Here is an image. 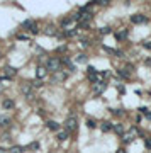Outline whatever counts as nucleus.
Masks as SVG:
<instances>
[{"instance_id":"obj_16","label":"nucleus","mask_w":151,"mask_h":153,"mask_svg":"<svg viewBox=\"0 0 151 153\" xmlns=\"http://www.w3.org/2000/svg\"><path fill=\"white\" fill-rule=\"evenodd\" d=\"M99 32H100V34H110V32H112V29H110L109 26H105V27L99 29Z\"/></svg>"},{"instance_id":"obj_30","label":"nucleus","mask_w":151,"mask_h":153,"mask_svg":"<svg viewBox=\"0 0 151 153\" xmlns=\"http://www.w3.org/2000/svg\"><path fill=\"white\" fill-rule=\"evenodd\" d=\"M17 38H19L21 41H27V39H29V38H27V36H26V34H19V36H17Z\"/></svg>"},{"instance_id":"obj_29","label":"nucleus","mask_w":151,"mask_h":153,"mask_svg":"<svg viewBox=\"0 0 151 153\" xmlns=\"http://www.w3.org/2000/svg\"><path fill=\"white\" fill-rule=\"evenodd\" d=\"M143 46H144L146 49H151V41H144V43H143Z\"/></svg>"},{"instance_id":"obj_33","label":"nucleus","mask_w":151,"mask_h":153,"mask_svg":"<svg viewBox=\"0 0 151 153\" xmlns=\"http://www.w3.org/2000/svg\"><path fill=\"white\" fill-rule=\"evenodd\" d=\"M117 89H119V92H121V94H124V92H126V89H124L122 85H119V87H117Z\"/></svg>"},{"instance_id":"obj_5","label":"nucleus","mask_w":151,"mask_h":153,"mask_svg":"<svg viewBox=\"0 0 151 153\" xmlns=\"http://www.w3.org/2000/svg\"><path fill=\"white\" fill-rule=\"evenodd\" d=\"M137 133V129H134V128H131L129 131L126 133L122 136V139H124V143H129V141H132V138H134V134Z\"/></svg>"},{"instance_id":"obj_22","label":"nucleus","mask_w":151,"mask_h":153,"mask_svg":"<svg viewBox=\"0 0 151 153\" xmlns=\"http://www.w3.org/2000/svg\"><path fill=\"white\" fill-rule=\"evenodd\" d=\"M87 126H88L90 129H93V128H95V126H97L95 119H88V121H87Z\"/></svg>"},{"instance_id":"obj_18","label":"nucleus","mask_w":151,"mask_h":153,"mask_svg":"<svg viewBox=\"0 0 151 153\" xmlns=\"http://www.w3.org/2000/svg\"><path fill=\"white\" fill-rule=\"evenodd\" d=\"M65 36H66V38H73V36H76V29H68V31H65Z\"/></svg>"},{"instance_id":"obj_3","label":"nucleus","mask_w":151,"mask_h":153,"mask_svg":"<svg viewBox=\"0 0 151 153\" xmlns=\"http://www.w3.org/2000/svg\"><path fill=\"white\" fill-rule=\"evenodd\" d=\"M105 87H107V84L104 82V80H100V82H97L95 85H93V94L95 95H100L104 90H105Z\"/></svg>"},{"instance_id":"obj_11","label":"nucleus","mask_w":151,"mask_h":153,"mask_svg":"<svg viewBox=\"0 0 151 153\" xmlns=\"http://www.w3.org/2000/svg\"><path fill=\"white\" fill-rule=\"evenodd\" d=\"M46 126H48V129H51V131H58V128H60V124L56 121H48Z\"/></svg>"},{"instance_id":"obj_10","label":"nucleus","mask_w":151,"mask_h":153,"mask_svg":"<svg viewBox=\"0 0 151 153\" xmlns=\"http://www.w3.org/2000/svg\"><path fill=\"white\" fill-rule=\"evenodd\" d=\"M44 75H46V68H42V66H37V68H36V76H37V80H41Z\"/></svg>"},{"instance_id":"obj_34","label":"nucleus","mask_w":151,"mask_h":153,"mask_svg":"<svg viewBox=\"0 0 151 153\" xmlns=\"http://www.w3.org/2000/svg\"><path fill=\"white\" fill-rule=\"evenodd\" d=\"M144 63H146V66H151V58H148V60H146Z\"/></svg>"},{"instance_id":"obj_19","label":"nucleus","mask_w":151,"mask_h":153,"mask_svg":"<svg viewBox=\"0 0 151 153\" xmlns=\"http://www.w3.org/2000/svg\"><path fill=\"white\" fill-rule=\"evenodd\" d=\"M114 131H116L117 134H122V133H124V128H122V124H114Z\"/></svg>"},{"instance_id":"obj_4","label":"nucleus","mask_w":151,"mask_h":153,"mask_svg":"<svg viewBox=\"0 0 151 153\" xmlns=\"http://www.w3.org/2000/svg\"><path fill=\"white\" fill-rule=\"evenodd\" d=\"M148 19H146V15L143 14H134L131 15V22H134V24H143V22H146Z\"/></svg>"},{"instance_id":"obj_13","label":"nucleus","mask_w":151,"mask_h":153,"mask_svg":"<svg viewBox=\"0 0 151 153\" xmlns=\"http://www.w3.org/2000/svg\"><path fill=\"white\" fill-rule=\"evenodd\" d=\"M4 109H14V100H10V99H5V100H4Z\"/></svg>"},{"instance_id":"obj_20","label":"nucleus","mask_w":151,"mask_h":153,"mask_svg":"<svg viewBox=\"0 0 151 153\" xmlns=\"http://www.w3.org/2000/svg\"><path fill=\"white\" fill-rule=\"evenodd\" d=\"M27 150H39V143H37V141H32V143L27 146Z\"/></svg>"},{"instance_id":"obj_27","label":"nucleus","mask_w":151,"mask_h":153,"mask_svg":"<svg viewBox=\"0 0 151 153\" xmlns=\"http://www.w3.org/2000/svg\"><path fill=\"white\" fill-rule=\"evenodd\" d=\"M71 21H73V17H66V19H63L61 24H63V26H68V24H70Z\"/></svg>"},{"instance_id":"obj_17","label":"nucleus","mask_w":151,"mask_h":153,"mask_svg":"<svg viewBox=\"0 0 151 153\" xmlns=\"http://www.w3.org/2000/svg\"><path fill=\"white\" fill-rule=\"evenodd\" d=\"M68 134H70V133H66V131L58 133V139H60V141H65V139L68 138Z\"/></svg>"},{"instance_id":"obj_14","label":"nucleus","mask_w":151,"mask_h":153,"mask_svg":"<svg viewBox=\"0 0 151 153\" xmlns=\"http://www.w3.org/2000/svg\"><path fill=\"white\" fill-rule=\"evenodd\" d=\"M9 123H10V118H9V116H0V128L7 126Z\"/></svg>"},{"instance_id":"obj_6","label":"nucleus","mask_w":151,"mask_h":153,"mask_svg":"<svg viewBox=\"0 0 151 153\" xmlns=\"http://www.w3.org/2000/svg\"><path fill=\"white\" fill-rule=\"evenodd\" d=\"M21 90H22V94H24V95H26L27 99L32 97V85H29V84H27V85H22Z\"/></svg>"},{"instance_id":"obj_35","label":"nucleus","mask_w":151,"mask_h":153,"mask_svg":"<svg viewBox=\"0 0 151 153\" xmlns=\"http://www.w3.org/2000/svg\"><path fill=\"white\" fill-rule=\"evenodd\" d=\"M117 153H126V150H122V148H121V150H117Z\"/></svg>"},{"instance_id":"obj_21","label":"nucleus","mask_w":151,"mask_h":153,"mask_svg":"<svg viewBox=\"0 0 151 153\" xmlns=\"http://www.w3.org/2000/svg\"><path fill=\"white\" fill-rule=\"evenodd\" d=\"M76 63H87V56H85V55H78V56H76Z\"/></svg>"},{"instance_id":"obj_9","label":"nucleus","mask_w":151,"mask_h":153,"mask_svg":"<svg viewBox=\"0 0 151 153\" xmlns=\"http://www.w3.org/2000/svg\"><path fill=\"white\" fill-rule=\"evenodd\" d=\"M65 78H66V73H63V71H56L55 75H53V80H56V82H61Z\"/></svg>"},{"instance_id":"obj_25","label":"nucleus","mask_w":151,"mask_h":153,"mask_svg":"<svg viewBox=\"0 0 151 153\" xmlns=\"http://www.w3.org/2000/svg\"><path fill=\"white\" fill-rule=\"evenodd\" d=\"M10 152H12V153H22V148H21V146H12V148H10Z\"/></svg>"},{"instance_id":"obj_26","label":"nucleus","mask_w":151,"mask_h":153,"mask_svg":"<svg viewBox=\"0 0 151 153\" xmlns=\"http://www.w3.org/2000/svg\"><path fill=\"white\" fill-rule=\"evenodd\" d=\"M144 146H146L148 150H151V138H146V139H144Z\"/></svg>"},{"instance_id":"obj_31","label":"nucleus","mask_w":151,"mask_h":153,"mask_svg":"<svg viewBox=\"0 0 151 153\" xmlns=\"http://www.w3.org/2000/svg\"><path fill=\"white\" fill-rule=\"evenodd\" d=\"M95 4H99V5H107V0H95Z\"/></svg>"},{"instance_id":"obj_28","label":"nucleus","mask_w":151,"mask_h":153,"mask_svg":"<svg viewBox=\"0 0 151 153\" xmlns=\"http://www.w3.org/2000/svg\"><path fill=\"white\" fill-rule=\"evenodd\" d=\"M32 87H42V82H41V80H37V78H36L34 82H32Z\"/></svg>"},{"instance_id":"obj_36","label":"nucleus","mask_w":151,"mask_h":153,"mask_svg":"<svg viewBox=\"0 0 151 153\" xmlns=\"http://www.w3.org/2000/svg\"><path fill=\"white\" fill-rule=\"evenodd\" d=\"M0 153H4V150H2V148H0Z\"/></svg>"},{"instance_id":"obj_12","label":"nucleus","mask_w":151,"mask_h":153,"mask_svg":"<svg viewBox=\"0 0 151 153\" xmlns=\"http://www.w3.org/2000/svg\"><path fill=\"white\" fill-rule=\"evenodd\" d=\"M117 73H119V76H121V78H129V76H131V71L127 68H121Z\"/></svg>"},{"instance_id":"obj_8","label":"nucleus","mask_w":151,"mask_h":153,"mask_svg":"<svg viewBox=\"0 0 151 153\" xmlns=\"http://www.w3.org/2000/svg\"><path fill=\"white\" fill-rule=\"evenodd\" d=\"M22 27H24V29H29V31H32V29L36 27V22L31 21V19H27V21L22 22Z\"/></svg>"},{"instance_id":"obj_23","label":"nucleus","mask_w":151,"mask_h":153,"mask_svg":"<svg viewBox=\"0 0 151 153\" xmlns=\"http://www.w3.org/2000/svg\"><path fill=\"white\" fill-rule=\"evenodd\" d=\"M126 36H127V31H121V32H117V34H116V38H117V39H124Z\"/></svg>"},{"instance_id":"obj_2","label":"nucleus","mask_w":151,"mask_h":153,"mask_svg":"<svg viewBox=\"0 0 151 153\" xmlns=\"http://www.w3.org/2000/svg\"><path fill=\"white\" fill-rule=\"evenodd\" d=\"M60 66H61V63H60V60H56V58H51V60H48V63H46V70L53 71V73L60 71Z\"/></svg>"},{"instance_id":"obj_24","label":"nucleus","mask_w":151,"mask_h":153,"mask_svg":"<svg viewBox=\"0 0 151 153\" xmlns=\"http://www.w3.org/2000/svg\"><path fill=\"white\" fill-rule=\"evenodd\" d=\"M44 32H46L48 36H56V31L53 27H46V31H44Z\"/></svg>"},{"instance_id":"obj_32","label":"nucleus","mask_w":151,"mask_h":153,"mask_svg":"<svg viewBox=\"0 0 151 153\" xmlns=\"http://www.w3.org/2000/svg\"><path fill=\"white\" fill-rule=\"evenodd\" d=\"M58 51H60V53H63V51H66V46H65V44H63V46H60V48H58Z\"/></svg>"},{"instance_id":"obj_15","label":"nucleus","mask_w":151,"mask_h":153,"mask_svg":"<svg viewBox=\"0 0 151 153\" xmlns=\"http://www.w3.org/2000/svg\"><path fill=\"white\" fill-rule=\"evenodd\" d=\"M5 73H7V78H9L10 75H15V73H17V70L12 68V66H7V68H5Z\"/></svg>"},{"instance_id":"obj_1","label":"nucleus","mask_w":151,"mask_h":153,"mask_svg":"<svg viewBox=\"0 0 151 153\" xmlns=\"http://www.w3.org/2000/svg\"><path fill=\"white\" fill-rule=\"evenodd\" d=\"M76 128H78V119H76L75 116H71V118H68L65 121V131L66 133L76 131Z\"/></svg>"},{"instance_id":"obj_7","label":"nucleus","mask_w":151,"mask_h":153,"mask_svg":"<svg viewBox=\"0 0 151 153\" xmlns=\"http://www.w3.org/2000/svg\"><path fill=\"white\" fill-rule=\"evenodd\" d=\"M100 129H102L104 133H107V131H110V129H114V124L109 123V121H104L102 124H100Z\"/></svg>"}]
</instances>
